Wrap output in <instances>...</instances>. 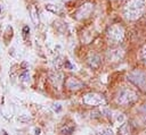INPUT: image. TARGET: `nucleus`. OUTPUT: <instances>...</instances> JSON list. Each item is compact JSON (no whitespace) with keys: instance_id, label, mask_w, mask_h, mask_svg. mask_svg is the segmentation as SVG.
<instances>
[{"instance_id":"nucleus-1","label":"nucleus","mask_w":146,"mask_h":135,"mask_svg":"<svg viewBox=\"0 0 146 135\" xmlns=\"http://www.w3.org/2000/svg\"><path fill=\"white\" fill-rule=\"evenodd\" d=\"M146 9V0H129L124 7V15L130 20L138 19Z\"/></svg>"},{"instance_id":"nucleus-2","label":"nucleus","mask_w":146,"mask_h":135,"mask_svg":"<svg viewBox=\"0 0 146 135\" xmlns=\"http://www.w3.org/2000/svg\"><path fill=\"white\" fill-rule=\"evenodd\" d=\"M137 98L138 96L135 91H132L130 88H122L116 98V101H117V103L125 106V104H130V103L135 102L137 100Z\"/></svg>"},{"instance_id":"nucleus-3","label":"nucleus","mask_w":146,"mask_h":135,"mask_svg":"<svg viewBox=\"0 0 146 135\" xmlns=\"http://www.w3.org/2000/svg\"><path fill=\"white\" fill-rule=\"evenodd\" d=\"M128 79L140 88H146V73L141 70H132L128 75Z\"/></svg>"},{"instance_id":"nucleus-4","label":"nucleus","mask_w":146,"mask_h":135,"mask_svg":"<svg viewBox=\"0 0 146 135\" xmlns=\"http://www.w3.org/2000/svg\"><path fill=\"white\" fill-rule=\"evenodd\" d=\"M107 36H108L110 41H112V43H119L124 37V29L121 25H117V24L113 25L108 28Z\"/></svg>"},{"instance_id":"nucleus-5","label":"nucleus","mask_w":146,"mask_h":135,"mask_svg":"<svg viewBox=\"0 0 146 135\" xmlns=\"http://www.w3.org/2000/svg\"><path fill=\"white\" fill-rule=\"evenodd\" d=\"M83 102L86 104H89V106H97V104H100L104 102V99L102 95H98V94H92V93H89L84 96L83 99Z\"/></svg>"},{"instance_id":"nucleus-6","label":"nucleus","mask_w":146,"mask_h":135,"mask_svg":"<svg viewBox=\"0 0 146 135\" xmlns=\"http://www.w3.org/2000/svg\"><path fill=\"white\" fill-rule=\"evenodd\" d=\"M66 86L70 90H79V88L83 87V83L81 81H79L78 78H75V77H70L66 81Z\"/></svg>"},{"instance_id":"nucleus-7","label":"nucleus","mask_w":146,"mask_h":135,"mask_svg":"<svg viewBox=\"0 0 146 135\" xmlns=\"http://www.w3.org/2000/svg\"><path fill=\"white\" fill-rule=\"evenodd\" d=\"M88 62H89V65H90L92 68H97V67L99 66V64H100V58H99V56L94 54L92 57L89 58Z\"/></svg>"},{"instance_id":"nucleus-8","label":"nucleus","mask_w":146,"mask_h":135,"mask_svg":"<svg viewBox=\"0 0 146 135\" xmlns=\"http://www.w3.org/2000/svg\"><path fill=\"white\" fill-rule=\"evenodd\" d=\"M111 54H112L111 59H112V60H114V61H116V60H120V59H121V57L123 56V51H122V49H116V50H112Z\"/></svg>"},{"instance_id":"nucleus-9","label":"nucleus","mask_w":146,"mask_h":135,"mask_svg":"<svg viewBox=\"0 0 146 135\" xmlns=\"http://www.w3.org/2000/svg\"><path fill=\"white\" fill-rule=\"evenodd\" d=\"M119 134L120 135H131V129H130L129 124H123L119 129Z\"/></svg>"},{"instance_id":"nucleus-10","label":"nucleus","mask_w":146,"mask_h":135,"mask_svg":"<svg viewBox=\"0 0 146 135\" xmlns=\"http://www.w3.org/2000/svg\"><path fill=\"white\" fill-rule=\"evenodd\" d=\"M46 9H47L48 11L54 12V14H59V8L56 7L55 5H47V6H46Z\"/></svg>"},{"instance_id":"nucleus-11","label":"nucleus","mask_w":146,"mask_h":135,"mask_svg":"<svg viewBox=\"0 0 146 135\" xmlns=\"http://www.w3.org/2000/svg\"><path fill=\"white\" fill-rule=\"evenodd\" d=\"M73 130H74V126L65 127V128H63V129H62V134H63V135H70Z\"/></svg>"},{"instance_id":"nucleus-12","label":"nucleus","mask_w":146,"mask_h":135,"mask_svg":"<svg viewBox=\"0 0 146 135\" xmlns=\"http://www.w3.org/2000/svg\"><path fill=\"white\" fill-rule=\"evenodd\" d=\"M98 135H114V133L111 129H103L98 133Z\"/></svg>"},{"instance_id":"nucleus-13","label":"nucleus","mask_w":146,"mask_h":135,"mask_svg":"<svg viewBox=\"0 0 146 135\" xmlns=\"http://www.w3.org/2000/svg\"><path fill=\"white\" fill-rule=\"evenodd\" d=\"M141 58H143V61L146 64V45H144V48L141 50Z\"/></svg>"},{"instance_id":"nucleus-14","label":"nucleus","mask_w":146,"mask_h":135,"mask_svg":"<svg viewBox=\"0 0 146 135\" xmlns=\"http://www.w3.org/2000/svg\"><path fill=\"white\" fill-rule=\"evenodd\" d=\"M29 32H30V27H29L27 25H26V26H24V27H23V35H24V36H26V35L29 34Z\"/></svg>"},{"instance_id":"nucleus-15","label":"nucleus","mask_w":146,"mask_h":135,"mask_svg":"<svg viewBox=\"0 0 146 135\" xmlns=\"http://www.w3.org/2000/svg\"><path fill=\"white\" fill-rule=\"evenodd\" d=\"M143 117H144V119L146 121V106L143 107Z\"/></svg>"},{"instance_id":"nucleus-16","label":"nucleus","mask_w":146,"mask_h":135,"mask_svg":"<svg viewBox=\"0 0 146 135\" xmlns=\"http://www.w3.org/2000/svg\"><path fill=\"white\" fill-rule=\"evenodd\" d=\"M54 109H55L56 111H59V110H60V106H59V104H54Z\"/></svg>"},{"instance_id":"nucleus-17","label":"nucleus","mask_w":146,"mask_h":135,"mask_svg":"<svg viewBox=\"0 0 146 135\" xmlns=\"http://www.w3.org/2000/svg\"><path fill=\"white\" fill-rule=\"evenodd\" d=\"M35 135H40V128H35Z\"/></svg>"},{"instance_id":"nucleus-18","label":"nucleus","mask_w":146,"mask_h":135,"mask_svg":"<svg viewBox=\"0 0 146 135\" xmlns=\"http://www.w3.org/2000/svg\"><path fill=\"white\" fill-rule=\"evenodd\" d=\"M3 135H7V134H6V133H5V134H3Z\"/></svg>"},{"instance_id":"nucleus-19","label":"nucleus","mask_w":146,"mask_h":135,"mask_svg":"<svg viewBox=\"0 0 146 135\" xmlns=\"http://www.w3.org/2000/svg\"><path fill=\"white\" fill-rule=\"evenodd\" d=\"M145 135H146V130H145Z\"/></svg>"},{"instance_id":"nucleus-20","label":"nucleus","mask_w":146,"mask_h":135,"mask_svg":"<svg viewBox=\"0 0 146 135\" xmlns=\"http://www.w3.org/2000/svg\"><path fill=\"white\" fill-rule=\"evenodd\" d=\"M0 11H1V8H0Z\"/></svg>"}]
</instances>
